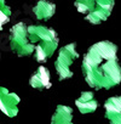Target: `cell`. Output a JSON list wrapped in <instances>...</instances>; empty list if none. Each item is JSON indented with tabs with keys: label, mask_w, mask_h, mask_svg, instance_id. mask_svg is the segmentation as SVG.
<instances>
[{
	"label": "cell",
	"mask_w": 121,
	"mask_h": 124,
	"mask_svg": "<svg viewBox=\"0 0 121 124\" xmlns=\"http://www.w3.org/2000/svg\"><path fill=\"white\" fill-rule=\"evenodd\" d=\"M117 47L110 41L92 45L84 56L82 71L87 84L94 89H109L121 82V68L116 57Z\"/></svg>",
	"instance_id": "obj_1"
},
{
	"label": "cell",
	"mask_w": 121,
	"mask_h": 124,
	"mask_svg": "<svg viewBox=\"0 0 121 124\" xmlns=\"http://www.w3.org/2000/svg\"><path fill=\"white\" fill-rule=\"evenodd\" d=\"M10 41L12 50L20 56H29L35 51V45L32 43L28 34V27L22 22L11 28Z\"/></svg>",
	"instance_id": "obj_2"
},
{
	"label": "cell",
	"mask_w": 121,
	"mask_h": 124,
	"mask_svg": "<svg viewBox=\"0 0 121 124\" xmlns=\"http://www.w3.org/2000/svg\"><path fill=\"white\" fill-rule=\"evenodd\" d=\"M79 57L78 52L75 51V44H69L60 49L59 55L56 60V70L57 73L59 74L60 79H67L73 76V72L70 71V65Z\"/></svg>",
	"instance_id": "obj_3"
},
{
	"label": "cell",
	"mask_w": 121,
	"mask_h": 124,
	"mask_svg": "<svg viewBox=\"0 0 121 124\" xmlns=\"http://www.w3.org/2000/svg\"><path fill=\"white\" fill-rule=\"evenodd\" d=\"M20 103V97L15 93H9L7 89L0 86V111H3L7 117L12 118L17 116Z\"/></svg>",
	"instance_id": "obj_4"
},
{
	"label": "cell",
	"mask_w": 121,
	"mask_h": 124,
	"mask_svg": "<svg viewBox=\"0 0 121 124\" xmlns=\"http://www.w3.org/2000/svg\"><path fill=\"white\" fill-rule=\"evenodd\" d=\"M75 105H76V107L79 108V111H80L82 114L92 113V112H94V111L97 109V107H98V103H97V101L94 100L92 93H82L81 96L75 101Z\"/></svg>",
	"instance_id": "obj_5"
},
{
	"label": "cell",
	"mask_w": 121,
	"mask_h": 124,
	"mask_svg": "<svg viewBox=\"0 0 121 124\" xmlns=\"http://www.w3.org/2000/svg\"><path fill=\"white\" fill-rule=\"evenodd\" d=\"M29 83L35 89H46V88H50L51 86V83H50V72H48V70L45 68L44 66H40L39 70H38V72L32 76Z\"/></svg>",
	"instance_id": "obj_6"
},
{
	"label": "cell",
	"mask_w": 121,
	"mask_h": 124,
	"mask_svg": "<svg viewBox=\"0 0 121 124\" xmlns=\"http://www.w3.org/2000/svg\"><path fill=\"white\" fill-rule=\"evenodd\" d=\"M73 111L68 106L59 105L56 108L54 114L51 118V124H73Z\"/></svg>",
	"instance_id": "obj_7"
},
{
	"label": "cell",
	"mask_w": 121,
	"mask_h": 124,
	"mask_svg": "<svg viewBox=\"0 0 121 124\" xmlns=\"http://www.w3.org/2000/svg\"><path fill=\"white\" fill-rule=\"evenodd\" d=\"M35 15L39 20H42V18H48L53 15L54 12V5L50 4V3H46V1H40L35 9Z\"/></svg>",
	"instance_id": "obj_8"
},
{
	"label": "cell",
	"mask_w": 121,
	"mask_h": 124,
	"mask_svg": "<svg viewBox=\"0 0 121 124\" xmlns=\"http://www.w3.org/2000/svg\"><path fill=\"white\" fill-rule=\"evenodd\" d=\"M10 14H11V10L7 5H5V0H0V29L3 28L5 23L9 22Z\"/></svg>",
	"instance_id": "obj_9"
}]
</instances>
